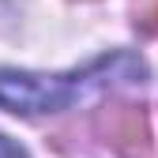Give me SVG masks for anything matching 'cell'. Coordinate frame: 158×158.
<instances>
[{
    "instance_id": "6da1fadb",
    "label": "cell",
    "mask_w": 158,
    "mask_h": 158,
    "mask_svg": "<svg viewBox=\"0 0 158 158\" xmlns=\"http://www.w3.org/2000/svg\"><path fill=\"white\" fill-rule=\"evenodd\" d=\"M143 75H147L143 60L132 53H113V56H102L87 68L60 72V75L0 68V109L23 113V117L56 113V109H68L87 90L109 87V83H143Z\"/></svg>"
},
{
    "instance_id": "7a4b0ae2",
    "label": "cell",
    "mask_w": 158,
    "mask_h": 158,
    "mask_svg": "<svg viewBox=\"0 0 158 158\" xmlns=\"http://www.w3.org/2000/svg\"><path fill=\"white\" fill-rule=\"evenodd\" d=\"M98 135L124 158H147L151 154V128H147L143 106L109 102L106 109H98Z\"/></svg>"
},
{
    "instance_id": "3957f363",
    "label": "cell",
    "mask_w": 158,
    "mask_h": 158,
    "mask_svg": "<svg viewBox=\"0 0 158 158\" xmlns=\"http://www.w3.org/2000/svg\"><path fill=\"white\" fill-rule=\"evenodd\" d=\"M0 158H30V154H27V147H19L15 139H8L0 132Z\"/></svg>"
}]
</instances>
